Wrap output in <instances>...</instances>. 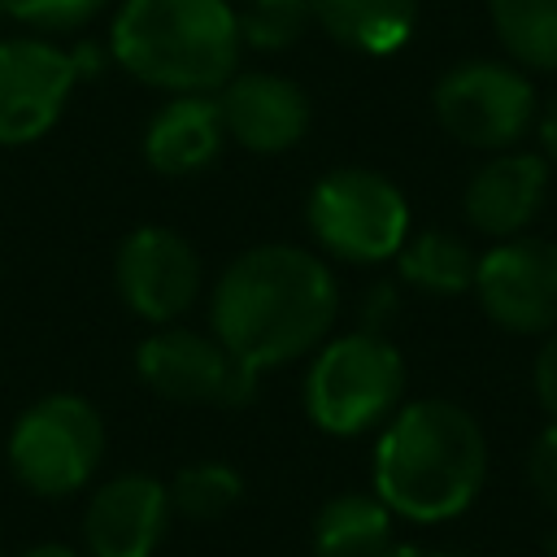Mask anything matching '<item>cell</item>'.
Listing matches in <instances>:
<instances>
[{
	"mask_svg": "<svg viewBox=\"0 0 557 557\" xmlns=\"http://www.w3.org/2000/svg\"><path fill=\"white\" fill-rule=\"evenodd\" d=\"M339 313L331 265L296 244L239 252L209 292V331L248 379L313 352Z\"/></svg>",
	"mask_w": 557,
	"mask_h": 557,
	"instance_id": "obj_1",
	"label": "cell"
},
{
	"mask_svg": "<svg viewBox=\"0 0 557 557\" xmlns=\"http://www.w3.org/2000/svg\"><path fill=\"white\" fill-rule=\"evenodd\" d=\"M374 496L405 522L461 518L487 479V440L470 409L426 396L400 405L374 444Z\"/></svg>",
	"mask_w": 557,
	"mask_h": 557,
	"instance_id": "obj_2",
	"label": "cell"
},
{
	"mask_svg": "<svg viewBox=\"0 0 557 557\" xmlns=\"http://www.w3.org/2000/svg\"><path fill=\"white\" fill-rule=\"evenodd\" d=\"M239 17L231 0H122L109 22V57L170 96H209L239 70Z\"/></svg>",
	"mask_w": 557,
	"mask_h": 557,
	"instance_id": "obj_3",
	"label": "cell"
},
{
	"mask_svg": "<svg viewBox=\"0 0 557 557\" xmlns=\"http://www.w3.org/2000/svg\"><path fill=\"white\" fill-rule=\"evenodd\" d=\"M305 413L326 435H366L383 426L405 396V357L379 331L322 339L305 370Z\"/></svg>",
	"mask_w": 557,
	"mask_h": 557,
	"instance_id": "obj_4",
	"label": "cell"
},
{
	"mask_svg": "<svg viewBox=\"0 0 557 557\" xmlns=\"http://www.w3.org/2000/svg\"><path fill=\"white\" fill-rule=\"evenodd\" d=\"M4 457L30 496H74L104 461V418L78 392H48L17 413Z\"/></svg>",
	"mask_w": 557,
	"mask_h": 557,
	"instance_id": "obj_5",
	"label": "cell"
},
{
	"mask_svg": "<svg viewBox=\"0 0 557 557\" xmlns=\"http://www.w3.org/2000/svg\"><path fill=\"white\" fill-rule=\"evenodd\" d=\"M305 222L331 257L348 265H379L409 239V200L387 174L344 165L318 178L305 205Z\"/></svg>",
	"mask_w": 557,
	"mask_h": 557,
	"instance_id": "obj_6",
	"label": "cell"
},
{
	"mask_svg": "<svg viewBox=\"0 0 557 557\" xmlns=\"http://www.w3.org/2000/svg\"><path fill=\"white\" fill-rule=\"evenodd\" d=\"M440 126L483 152L513 148L535 126V87L531 78L509 61H461L444 70V78L431 91Z\"/></svg>",
	"mask_w": 557,
	"mask_h": 557,
	"instance_id": "obj_7",
	"label": "cell"
},
{
	"mask_svg": "<svg viewBox=\"0 0 557 557\" xmlns=\"http://www.w3.org/2000/svg\"><path fill=\"white\" fill-rule=\"evenodd\" d=\"M474 296L509 335L557 331V244L531 235L500 239L474 265Z\"/></svg>",
	"mask_w": 557,
	"mask_h": 557,
	"instance_id": "obj_8",
	"label": "cell"
},
{
	"mask_svg": "<svg viewBox=\"0 0 557 557\" xmlns=\"http://www.w3.org/2000/svg\"><path fill=\"white\" fill-rule=\"evenodd\" d=\"M135 370L139 379L178 405H248L257 392V379H248L235 357L218 344V335L209 331H191V326H157L139 352H135Z\"/></svg>",
	"mask_w": 557,
	"mask_h": 557,
	"instance_id": "obj_9",
	"label": "cell"
},
{
	"mask_svg": "<svg viewBox=\"0 0 557 557\" xmlns=\"http://www.w3.org/2000/svg\"><path fill=\"white\" fill-rule=\"evenodd\" d=\"M74 83L70 48L44 35L0 39V148H22L48 135Z\"/></svg>",
	"mask_w": 557,
	"mask_h": 557,
	"instance_id": "obj_10",
	"label": "cell"
},
{
	"mask_svg": "<svg viewBox=\"0 0 557 557\" xmlns=\"http://www.w3.org/2000/svg\"><path fill=\"white\" fill-rule=\"evenodd\" d=\"M113 278H117V296L126 300L135 318L170 326L196 305L205 270H200L196 248L178 231L139 226L117 244Z\"/></svg>",
	"mask_w": 557,
	"mask_h": 557,
	"instance_id": "obj_11",
	"label": "cell"
},
{
	"mask_svg": "<svg viewBox=\"0 0 557 557\" xmlns=\"http://www.w3.org/2000/svg\"><path fill=\"white\" fill-rule=\"evenodd\" d=\"M170 483L144 470L104 479L83 509L87 557H152L170 527Z\"/></svg>",
	"mask_w": 557,
	"mask_h": 557,
	"instance_id": "obj_12",
	"label": "cell"
},
{
	"mask_svg": "<svg viewBox=\"0 0 557 557\" xmlns=\"http://www.w3.org/2000/svg\"><path fill=\"white\" fill-rule=\"evenodd\" d=\"M213 100H218L226 139L261 157L296 148L313 122V104L305 87L270 70H235Z\"/></svg>",
	"mask_w": 557,
	"mask_h": 557,
	"instance_id": "obj_13",
	"label": "cell"
},
{
	"mask_svg": "<svg viewBox=\"0 0 557 557\" xmlns=\"http://www.w3.org/2000/svg\"><path fill=\"white\" fill-rule=\"evenodd\" d=\"M548 196V157L505 148L466 183V222L487 239H513Z\"/></svg>",
	"mask_w": 557,
	"mask_h": 557,
	"instance_id": "obj_14",
	"label": "cell"
},
{
	"mask_svg": "<svg viewBox=\"0 0 557 557\" xmlns=\"http://www.w3.org/2000/svg\"><path fill=\"white\" fill-rule=\"evenodd\" d=\"M222 144L226 126L213 96H170L144 126V161L170 178L205 170Z\"/></svg>",
	"mask_w": 557,
	"mask_h": 557,
	"instance_id": "obj_15",
	"label": "cell"
},
{
	"mask_svg": "<svg viewBox=\"0 0 557 557\" xmlns=\"http://www.w3.org/2000/svg\"><path fill=\"white\" fill-rule=\"evenodd\" d=\"M309 9L335 44L366 57L405 48L418 22V0H309Z\"/></svg>",
	"mask_w": 557,
	"mask_h": 557,
	"instance_id": "obj_16",
	"label": "cell"
},
{
	"mask_svg": "<svg viewBox=\"0 0 557 557\" xmlns=\"http://www.w3.org/2000/svg\"><path fill=\"white\" fill-rule=\"evenodd\" d=\"M392 518L396 513L374 492H339L313 513V557H379L387 544H396Z\"/></svg>",
	"mask_w": 557,
	"mask_h": 557,
	"instance_id": "obj_17",
	"label": "cell"
},
{
	"mask_svg": "<svg viewBox=\"0 0 557 557\" xmlns=\"http://www.w3.org/2000/svg\"><path fill=\"white\" fill-rule=\"evenodd\" d=\"M396 265L409 287L431 292V296H457V292L474 287L479 257L453 231H422V235L405 239V248L396 252Z\"/></svg>",
	"mask_w": 557,
	"mask_h": 557,
	"instance_id": "obj_18",
	"label": "cell"
},
{
	"mask_svg": "<svg viewBox=\"0 0 557 557\" xmlns=\"http://www.w3.org/2000/svg\"><path fill=\"white\" fill-rule=\"evenodd\" d=\"M487 13L513 65L557 74V0H487Z\"/></svg>",
	"mask_w": 557,
	"mask_h": 557,
	"instance_id": "obj_19",
	"label": "cell"
},
{
	"mask_svg": "<svg viewBox=\"0 0 557 557\" xmlns=\"http://www.w3.org/2000/svg\"><path fill=\"white\" fill-rule=\"evenodd\" d=\"M244 496V479L231 461H191L183 466L174 479H170V505L174 513L183 518H196V522H209V518H222L239 505Z\"/></svg>",
	"mask_w": 557,
	"mask_h": 557,
	"instance_id": "obj_20",
	"label": "cell"
},
{
	"mask_svg": "<svg viewBox=\"0 0 557 557\" xmlns=\"http://www.w3.org/2000/svg\"><path fill=\"white\" fill-rule=\"evenodd\" d=\"M235 17H239L244 48H257V52H283L300 44V35L313 26L309 0H244Z\"/></svg>",
	"mask_w": 557,
	"mask_h": 557,
	"instance_id": "obj_21",
	"label": "cell"
},
{
	"mask_svg": "<svg viewBox=\"0 0 557 557\" xmlns=\"http://www.w3.org/2000/svg\"><path fill=\"white\" fill-rule=\"evenodd\" d=\"M100 9H104V0H4V13L22 26H30L35 35L83 30Z\"/></svg>",
	"mask_w": 557,
	"mask_h": 557,
	"instance_id": "obj_22",
	"label": "cell"
},
{
	"mask_svg": "<svg viewBox=\"0 0 557 557\" xmlns=\"http://www.w3.org/2000/svg\"><path fill=\"white\" fill-rule=\"evenodd\" d=\"M527 483H531V492L557 513V422H548V426L531 440V453H527Z\"/></svg>",
	"mask_w": 557,
	"mask_h": 557,
	"instance_id": "obj_23",
	"label": "cell"
},
{
	"mask_svg": "<svg viewBox=\"0 0 557 557\" xmlns=\"http://www.w3.org/2000/svg\"><path fill=\"white\" fill-rule=\"evenodd\" d=\"M535 396L544 405V413L557 422V331L544 335V348L535 352Z\"/></svg>",
	"mask_w": 557,
	"mask_h": 557,
	"instance_id": "obj_24",
	"label": "cell"
},
{
	"mask_svg": "<svg viewBox=\"0 0 557 557\" xmlns=\"http://www.w3.org/2000/svg\"><path fill=\"white\" fill-rule=\"evenodd\" d=\"M540 144H544V157L557 165V96L540 113Z\"/></svg>",
	"mask_w": 557,
	"mask_h": 557,
	"instance_id": "obj_25",
	"label": "cell"
},
{
	"mask_svg": "<svg viewBox=\"0 0 557 557\" xmlns=\"http://www.w3.org/2000/svg\"><path fill=\"white\" fill-rule=\"evenodd\" d=\"M22 557H83L78 548H70V544H57V540H48V544H35V548H26Z\"/></svg>",
	"mask_w": 557,
	"mask_h": 557,
	"instance_id": "obj_26",
	"label": "cell"
},
{
	"mask_svg": "<svg viewBox=\"0 0 557 557\" xmlns=\"http://www.w3.org/2000/svg\"><path fill=\"white\" fill-rule=\"evenodd\" d=\"M379 557H457V553H426L418 544H387Z\"/></svg>",
	"mask_w": 557,
	"mask_h": 557,
	"instance_id": "obj_27",
	"label": "cell"
},
{
	"mask_svg": "<svg viewBox=\"0 0 557 557\" xmlns=\"http://www.w3.org/2000/svg\"><path fill=\"white\" fill-rule=\"evenodd\" d=\"M548 548H553V557H557V527H553V540H548Z\"/></svg>",
	"mask_w": 557,
	"mask_h": 557,
	"instance_id": "obj_28",
	"label": "cell"
},
{
	"mask_svg": "<svg viewBox=\"0 0 557 557\" xmlns=\"http://www.w3.org/2000/svg\"><path fill=\"white\" fill-rule=\"evenodd\" d=\"M0 17H9V13H4V0H0Z\"/></svg>",
	"mask_w": 557,
	"mask_h": 557,
	"instance_id": "obj_29",
	"label": "cell"
},
{
	"mask_svg": "<svg viewBox=\"0 0 557 557\" xmlns=\"http://www.w3.org/2000/svg\"><path fill=\"white\" fill-rule=\"evenodd\" d=\"M0 557H4V553H0Z\"/></svg>",
	"mask_w": 557,
	"mask_h": 557,
	"instance_id": "obj_30",
	"label": "cell"
}]
</instances>
